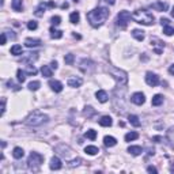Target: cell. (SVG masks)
<instances>
[{
    "instance_id": "6da1fadb",
    "label": "cell",
    "mask_w": 174,
    "mask_h": 174,
    "mask_svg": "<svg viewBox=\"0 0 174 174\" xmlns=\"http://www.w3.org/2000/svg\"><path fill=\"white\" fill-rule=\"evenodd\" d=\"M109 10L106 7H97L93 11L87 14V20L93 27H100L105 23V20L109 18Z\"/></svg>"
},
{
    "instance_id": "7a4b0ae2",
    "label": "cell",
    "mask_w": 174,
    "mask_h": 174,
    "mask_svg": "<svg viewBox=\"0 0 174 174\" xmlns=\"http://www.w3.org/2000/svg\"><path fill=\"white\" fill-rule=\"evenodd\" d=\"M132 19L135 20L136 23H140V25H144V26H151L154 25V15H152L150 11L147 10H136V11L132 14Z\"/></svg>"
},
{
    "instance_id": "3957f363",
    "label": "cell",
    "mask_w": 174,
    "mask_h": 174,
    "mask_svg": "<svg viewBox=\"0 0 174 174\" xmlns=\"http://www.w3.org/2000/svg\"><path fill=\"white\" fill-rule=\"evenodd\" d=\"M49 121V117L46 114L41 113L40 110H34L29 117L26 118V124L30 125V127H40V125L45 124V122Z\"/></svg>"
},
{
    "instance_id": "277c9868",
    "label": "cell",
    "mask_w": 174,
    "mask_h": 174,
    "mask_svg": "<svg viewBox=\"0 0 174 174\" xmlns=\"http://www.w3.org/2000/svg\"><path fill=\"white\" fill-rule=\"evenodd\" d=\"M42 163H44V156L40 155L38 152H32V154L29 155V159H27V166H29L30 170L37 172Z\"/></svg>"
},
{
    "instance_id": "5b68a950",
    "label": "cell",
    "mask_w": 174,
    "mask_h": 174,
    "mask_svg": "<svg viewBox=\"0 0 174 174\" xmlns=\"http://www.w3.org/2000/svg\"><path fill=\"white\" fill-rule=\"evenodd\" d=\"M109 72L112 74V76H113L120 84H122V86H124V84H127L128 76H127V74H125L124 71L118 70V68H114V67H110V68H109Z\"/></svg>"
},
{
    "instance_id": "8992f818",
    "label": "cell",
    "mask_w": 174,
    "mask_h": 174,
    "mask_svg": "<svg viewBox=\"0 0 174 174\" xmlns=\"http://www.w3.org/2000/svg\"><path fill=\"white\" fill-rule=\"evenodd\" d=\"M131 19H132V15L128 11H120L117 15V19H116V23H117V26H120L121 29H125Z\"/></svg>"
},
{
    "instance_id": "52a82bcc",
    "label": "cell",
    "mask_w": 174,
    "mask_h": 174,
    "mask_svg": "<svg viewBox=\"0 0 174 174\" xmlns=\"http://www.w3.org/2000/svg\"><path fill=\"white\" fill-rule=\"evenodd\" d=\"M146 83L151 87H155L159 84V76L156 74H152V72H147L146 74Z\"/></svg>"
},
{
    "instance_id": "ba28073f",
    "label": "cell",
    "mask_w": 174,
    "mask_h": 174,
    "mask_svg": "<svg viewBox=\"0 0 174 174\" xmlns=\"http://www.w3.org/2000/svg\"><path fill=\"white\" fill-rule=\"evenodd\" d=\"M131 101L134 102L135 105L140 106V105H143L146 102V97H144V94H143V93H135V94H132Z\"/></svg>"
},
{
    "instance_id": "9c48e42d",
    "label": "cell",
    "mask_w": 174,
    "mask_h": 174,
    "mask_svg": "<svg viewBox=\"0 0 174 174\" xmlns=\"http://www.w3.org/2000/svg\"><path fill=\"white\" fill-rule=\"evenodd\" d=\"M49 87L52 88L54 93H61L63 91V83L59 80H49Z\"/></svg>"
},
{
    "instance_id": "30bf717a",
    "label": "cell",
    "mask_w": 174,
    "mask_h": 174,
    "mask_svg": "<svg viewBox=\"0 0 174 174\" xmlns=\"http://www.w3.org/2000/svg\"><path fill=\"white\" fill-rule=\"evenodd\" d=\"M151 8L155 10V11H168L169 4L168 3H163V2H156L151 4Z\"/></svg>"
},
{
    "instance_id": "8fae6325",
    "label": "cell",
    "mask_w": 174,
    "mask_h": 174,
    "mask_svg": "<svg viewBox=\"0 0 174 174\" xmlns=\"http://www.w3.org/2000/svg\"><path fill=\"white\" fill-rule=\"evenodd\" d=\"M38 59V53H26L22 57V61L26 64H33V61H36Z\"/></svg>"
},
{
    "instance_id": "7c38bea8",
    "label": "cell",
    "mask_w": 174,
    "mask_h": 174,
    "mask_svg": "<svg viewBox=\"0 0 174 174\" xmlns=\"http://www.w3.org/2000/svg\"><path fill=\"white\" fill-rule=\"evenodd\" d=\"M50 169L52 170H60L61 168H63V163H61L60 158H57V156H53L52 159H50Z\"/></svg>"
},
{
    "instance_id": "4fadbf2b",
    "label": "cell",
    "mask_w": 174,
    "mask_h": 174,
    "mask_svg": "<svg viewBox=\"0 0 174 174\" xmlns=\"http://www.w3.org/2000/svg\"><path fill=\"white\" fill-rule=\"evenodd\" d=\"M67 84L70 87H80L82 84H83V80L80 79V78H70L68 79V82H67Z\"/></svg>"
},
{
    "instance_id": "5bb4252c",
    "label": "cell",
    "mask_w": 174,
    "mask_h": 174,
    "mask_svg": "<svg viewBox=\"0 0 174 174\" xmlns=\"http://www.w3.org/2000/svg\"><path fill=\"white\" fill-rule=\"evenodd\" d=\"M95 97H97V100L100 101V102H102V104L108 102V100H109V97H108L106 91H104V90H98L97 93H95Z\"/></svg>"
},
{
    "instance_id": "9a60e30c",
    "label": "cell",
    "mask_w": 174,
    "mask_h": 174,
    "mask_svg": "<svg viewBox=\"0 0 174 174\" xmlns=\"http://www.w3.org/2000/svg\"><path fill=\"white\" fill-rule=\"evenodd\" d=\"M104 144L106 146V147H114V146L117 144V140H116V138H113V136H105Z\"/></svg>"
},
{
    "instance_id": "2e32d148",
    "label": "cell",
    "mask_w": 174,
    "mask_h": 174,
    "mask_svg": "<svg viewBox=\"0 0 174 174\" xmlns=\"http://www.w3.org/2000/svg\"><path fill=\"white\" fill-rule=\"evenodd\" d=\"M25 45L27 48H36V46H40L41 45V41L37 40V38H26Z\"/></svg>"
},
{
    "instance_id": "e0dca14e",
    "label": "cell",
    "mask_w": 174,
    "mask_h": 174,
    "mask_svg": "<svg viewBox=\"0 0 174 174\" xmlns=\"http://www.w3.org/2000/svg\"><path fill=\"white\" fill-rule=\"evenodd\" d=\"M128 152L134 156H138L143 152V150H142L140 146H131V147H128Z\"/></svg>"
},
{
    "instance_id": "ac0fdd59",
    "label": "cell",
    "mask_w": 174,
    "mask_h": 174,
    "mask_svg": "<svg viewBox=\"0 0 174 174\" xmlns=\"http://www.w3.org/2000/svg\"><path fill=\"white\" fill-rule=\"evenodd\" d=\"M98 122H100L101 127H112V124H113L112 117H109V116H104V117H101V120Z\"/></svg>"
},
{
    "instance_id": "d6986e66",
    "label": "cell",
    "mask_w": 174,
    "mask_h": 174,
    "mask_svg": "<svg viewBox=\"0 0 174 174\" xmlns=\"http://www.w3.org/2000/svg\"><path fill=\"white\" fill-rule=\"evenodd\" d=\"M151 104H152V106H161V105L163 104V95H161V94L154 95Z\"/></svg>"
},
{
    "instance_id": "ffe728a7",
    "label": "cell",
    "mask_w": 174,
    "mask_h": 174,
    "mask_svg": "<svg viewBox=\"0 0 174 174\" xmlns=\"http://www.w3.org/2000/svg\"><path fill=\"white\" fill-rule=\"evenodd\" d=\"M132 37L136 38L138 41H143L144 40V32H143V30H139V29H135V30H132Z\"/></svg>"
},
{
    "instance_id": "44dd1931",
    "label": "cell",
    "mask_w": 174,
    "mask_h": 174,
    "mask_svg": "<svg viewBox=\"0 0 174 174\" xmlns=\"http://www.w3.org/2000/svg\"><path fill=\"white\" fill-rule=\"evenodd\" d=\"M41 74H42L44 78H50L52 76V68H50L49 66H42V68H41Z\"/></svg>"
},
{
    "instance_id": "7402d4cb",
    "label": "cell",
    "mask_w": 174,
    "mask_h": 174,
    "mask_svg": "<svg viewBox=\"0 0 174 174\" xmlns=\"http://www.w3.org/2000/svg\"><path fill=\"white\" fill-rule=\"evenodd\" d=\"M23 155H25L23 148H20V147H15V148H14V151H12V156H14V158L20 159V158H23Z\"/></svg>"
},
{
    "instance_id": "603a6c76",
    "label": "cell",
    "mask_w": 174,
    "mask_h": 174,
    "mask_svg": "<svg viewBox=\"0 0 174 174\" xmlns=\"http://www.w3.org/2000/svg\"><path fill=\"white\" fill-rule=\"evenodd\" d=\"M84 152L88 155H97L98 152H100V150H98V147H95V146H87V147L84 148Z\"/></svg>"
},
{
    "instance_id": "cb8c5ba5",
    "label": "cell",
    "mask_w": 174,
    "mask_h": 174,
    "mask_svg": "<svg viewBox=\"0 0 174 174\" xmlns=\"http://www.w3.org/2000/svg\"><path fill=\"white\" fill-rule=\"evenodd\" d=\"M128 120H129V124L134 125V127H140V121H139V117H138V116L131 114V116L128 117Z\"/></svg>"
},
{
    "instance_id": "d4e9b609",
    "label": "cell",
    "mask_w": 174,
    "mask_h": 174,
    "mask_svg": "<svg viewBox=\"0 0 174 174\" xmlns=\"http://www.w3.org/2000/svg\"><path fill=\"white\" fill-rule=\"evenodd\" d=\"M50 37H52L53 40H59L63 37V32H61V30H56L52 27V29H50Z\"/></svg>"
},
{
    "instance_id": "484cf974",
    "label": "cell",
    "mask_w": 174,
    "mask_h": 174,
    "mask_svg": "<svg viewBox=\"0 0 174 174\" xmlns=\"http://www.w3.org/2000/svg\"><path fill=\"white\" fill-rule=\"evenodd\" d=\"M11 7L14 11H18V12L22 11V0H12Z\"/></svg>"
},
{
    "instance_id": "4316f807",
    "label": "cell",
    "mask_w": 174,
    "mask_h": 174,
    "mask_svg": "<svg viewBox=\"0 0 174 174\" xmlns=\"http://www.w3.org/2000/svg\"><path fill=\"white\" fill-rule=\"evenodd\" d=\"M139 138V134L138 132H129V134L125 135V142H132V140H136Z\"/></svg>"
},
{
    "instance_id": "83f0119b",
    "label": "cell",
    "mask_w": 174,
    "mask_h": 174,
    "mask_svg": "<svg viewBox=\"0 0 174 174\" xmlns=\"http://www.w3.org/2000/svg\"><path fill=\"white\" fill-rule=\"evenodd\" d=\"M22 52H23V49L20 45H14L11 48V54H14V56H19V54H22Z\"/></svg>"
},
{
    "instance_id": "f1b7e54d",
    "label": "cell",
    "mask_w": 174,
    "mask_h": 174,
    "mask_svg": "<svg viewBox=\"0 0 174 174\" xmlns=\"http://www.w3.org/2000/svg\"><path fill=\"white\" fill-rule=\"evenodd\" d=\"M40 86H41L40 82H38V80H34V82H30L29 86H27V87H29V90H30V91H37V90L40 88Z\"/></svg>"
},
{
    "instance_id": "f546056e",
    "label": "cell",
    "mask_w": 174,
    "mask_h": 174,
    "mask_svg": "<svg viewBox=\"0 0 174 174\" xmlns=\"http://www.w3.org/2000/svg\"><path fill=\"white\" fill-rule=\"evenodd\" d=\"M79 20H80V15H79V12H72L70 15V22L71 23H79Z\"/></svg>"
},
{
    "instance_id": "4dcf8cb0",
    "label": "cell",
    "mask_w": 174,
    "mask_h": 174,
    "mask_svg": "<svg viewBox=\"0 0 174 174\" xmlns=\"http://www.w3.org/2000/svg\"><path fill=\"white\" fill-rule=\"evenodd\" d=\"M87 139H90V140H95V138H97V131H94V129H88V131L84 134Z\"/></svg>"
},
{
    "instance_id": "1f68e13d",
    "label": "cell",
    "mask_w": 174,
    "mask_h": 174,
    "mask_svg": "<svg viewBox=\"0 0 174 174\" xmlns=\"http://www.w3.org/2000/svg\"><path fill=\"white\" fill-rule=\"evenodd\" d=\"M64 61H66V64H68V66H72L74 61H75V56L72 53H68V54H66V57H64Z\"/></svg>"
},
{
    "instance_id": "d6a6232c",
    "label": "cell",
    "mask_w": 174,
    "mask_h": 174,
    "mask_svg": "<svg viewBox=\"0 0 174 174\" xmlns=\"http://www.w3.org/2000/svg\"><path fill=\"white\" fill-rule=\"evenodd\" d=\"M46 6H48V4H44V3H41L40 7L37 8V11H36V15H37V16H42V15H44V12H45Z\"/></svg>"
},
{
    "instance_id": "836d02e7",
    "label": "cell",
    "mask_w": 174,
    "mask_h": 174,
    "mask_svg": "<svg viewBox=\"0 0 174 174\" xmlns=\"http://www.w3.org/2000/svg\"><path fill=\"white\" fill-rule=\"evenodd\" d=\"M16 76H18V80L20 83H23V82L26 80V72L22 70H18V72H16Z\"/></svg>"
},
{
    "instance_id": "e575fe53",
    "label": "cell",
    "mask_w": 174,
    "mask_h": 174,
    "mask_svg": "<svg viewBox=\"0 0 174 174\" xmlns=\"http://www.w3.org/2000/svg\"><path fill=\"white\" fill-rule=\"evenodd\" d=\"M163 33L166 34V36H173L174 34V27H172V26H165L163 27Z\"/></svg>"
},
{
    "instance_id": "d590c367",
    "label": "cell",
    "mask_w": 174,
    "mask_h": 174,
    "mask_svg": "<svg viewBox=\"0 0 174 174\" xmlns=\"http://www.w3.org/2000/svg\"><path fill=\"white\" fill-rule=\"evenodd\" d=\"M50 22H52V25H54V26H59L60 23H61V18H60L59 15L52 16V19H50Z\"/></svg>"
},
{
    "instance_id": "8d00e7d4",
    "label": "cell",
    "mask_w": 174,
    "mask_h": 174,
    "mask_svg": "<svg viewBox=\"0 0 174 174\" xmlns=\"http://www.w3.org/2000/svg\"><path fill=\"white\" fill-rule=\"evenodd\" d=\"M26 74H27V75H36V74H37V70L32 66V64H29V66H27V71H26Z\"/></svg>"
},
{
    "instance_id": "74e56055",
    "label": "cell",
    "mask_w": 174,
    "mask_h": 174,
    "mask_svg": "<svg viewBox=\"0 0 174 174\" xmlns=\"http://www.w3.org/2000/svg\"><path fill=\"white\" fill-rule=\"evenodd\" d=\"M37 27H38V25H37L36 20H30V22L27 23V29L29 30H36Z\"/></svg>"
},
{
    "instance_id": "f35d334b",
    "label": "cell",
    "mask_w": 174,
    "mask_h": 174,
    "mask_svg": "<svg viewBox=\"0 0 174 174\" xmlns=\"http://www.w3.org/2000/svg\"><path fill=\"white\" fill-rule=\"evenodd\" d=\"M80 162H82V159H80V158H76V159H74V161L70 162V166H71V168H74V166H78V165H79Z\"/></svg>"
},
{
    "instance_id": "ab89813d",
    "label": "cell",
    "mask_w": 174,
    "mask_h": 174,
    "mask_svg": "<svg viewBox=\"0 0 174 174\" xmlns=\"http://www.w3.org/2000/svg\"><path fill=\"white\" fill-rule=\"evenodd\" d=\"M7 86H8L10 88H14V90H19V86H15L12 80H8V82H7Z\"/></svg>"
},
{
    "instance_id": "60d3db41",
    "label": "cell",
    "mask_w": 174,
    "mask_h": 174,
    "mask_svg": "<svg viewBox=\"0 0 174 174\" xmlns=\"http://www.w3.org/2000/svg\"><path fill=\"white\" fill-rule=\"evenodd\" d=\"M147 172H148V173L156 174V173H158V170H156V168H154V166H148V168H147Z\"/></svg>"
},
{
    "instance_id": "b9f144b4",
    "label": "cell",
    "mask_w": 174,
    "mask_h": 174,
    "mask_svg": "<svg viewBox=\"0 0 174 174\" xmlns=\"http://www.w3.org/2000/svg\"><path fill=\"white\" fill-rule=\"evenodd\" d=\"M6 42H7V36L6 33H2V45H6Z\"/></svg>"
},
{
    "instance_id": "7bdbcfd3",
    "label": "cell",
    "mask_w": 174,
    "mask_h": 174,
    "mask_svg": "<svg viewBox=\"0 0 174 174\" xmlns=\"http://www.w3.org/2000/svg\"><path fill=\"white\" fill-rule=\"evenodd\" d=\"M161 25H162V26H168V25H169V19L162 18V19H161Z\"/></svg>"
},
{
    "instance_id": "ee69618b",
    "label": "cell",
    "mask_w": 174,
    "mask_h": 174,
    "mask_svg": "<svg viewBox=\"0 0 174 174\" xmlns=\"http://www.w3.org/2000/svg\"><path fill=\"white\" fill-rule=\"evenodd\" d=\"M6 113V100L2 101V114Z\"/></svg>"
},
{
    "instance_id": "f6af8a7d",
    "label": "cell",
    "mask_w": 174,
    "mask_h": 174,
    "mask_svg": "<svg viewBox=\"0 0 174 174\" xmlns=\"http://www.w3.org/2000/svg\"><path fill=\"white\" fill-rule=\"evenodd\" d=\"M152 142H155V143H161V142H162V138H161V136H154V138H152Z\"/></svg>"
},
{
    "instance_id": "bcb514c9",
    "label": "cell",
    "mask_w": 174,
    "mask_h": 174,
    "mask_svg": "<svg viewBox=\"0 0 174 174\" xmlns=\"http://www.w3.org/2000/svg\"><path fill=\"white\" fill-rule=\"evenodd\" d=\"M50 68H52V70H57V61H52V63H50Z\"/></svg>"
},
{
    "instance_id": "7dc6e473",
    "label": "cell",
    "mask_w": 174,
    "mask_h": 174,
    "mask_svg": "<svg viewBox=\"0 0 174 174\" xmlns=\"http://www.w3.org/2000/svg\"><path fill=\"white\" fill-rule=\"evenodd\" d=\"M169 72H170V75H174V64H173V66H170Z\"/></svg>"
},
{
    "instance_id": "c3c4849f",
    "label": "cell",
    "mask_w": 174,
    "mask_h": 174,
    "mask_svg": "<svg viewBox=\"0 0 174 174\" xmlns=\"http://www.w3.org/2000/svg\"><path fill=\"white\" fill-rule=\"evenodd\" d=\"M48 7H50V8H53V7H56V4H54L53 2H49V3H46Z\"/></svg>"
},
{
    "instance_id": "681fc988",
    "label": "cell",
    "mask_w": 174,
    "mask_h": 174,
    "mask_svg": "<svg viewBox=\"0 0 174 174\" xmlns=\"http://www.w3.org/2000/svg\"><path fill=\"white\" fill-rule=\"evenodd\" d=\"M106 2L109 3V4H114V0H106Z\"/></svg>"
},
{
    "instance_id": "f907efd6",
    "label": "cell",
    "mask_w": 174,
    "mask_h": 174,
    "mask_svg": "<svg viewBox=\"0 0 174 174\" xmlns=\"http://www.w3.org/2000/svg\"><path fill=\"white\" fill-rule=\"evenodd\" d=\"M61 7H63V8H67V7H68V3H64V4L61 6Z\"/></svg>"
},
{
    "instance_id": "816d5d0a",
    "label": "cell",
    "mask_w": 174,
    "mask_h": 174,
    "mask_svg": "<svg viewBox=\"0 0 174 174\" xmlns=\"http://www.w3.org/2000/svg\"><path fill=\"white\" fill-rule=\"evenodd\" d=\"M172 16L174 18V7H173V10H172Z\"/></svg>"
},
{
    "instance_id": "f5cc1de1",
    "label": "cell",
    "mask_w": 174,
    "mask_h": 174,
    "mask_svg": "<svg viewBox=\"0 0 174 174\" xmlns=\"http://www.w3.org/2000/svg\"><path fill=\"white\" fill-rule=\"evenodd\" d=\"M3 4H4V0H2V6H3Z\"/></svg>"
}]
</instances>
